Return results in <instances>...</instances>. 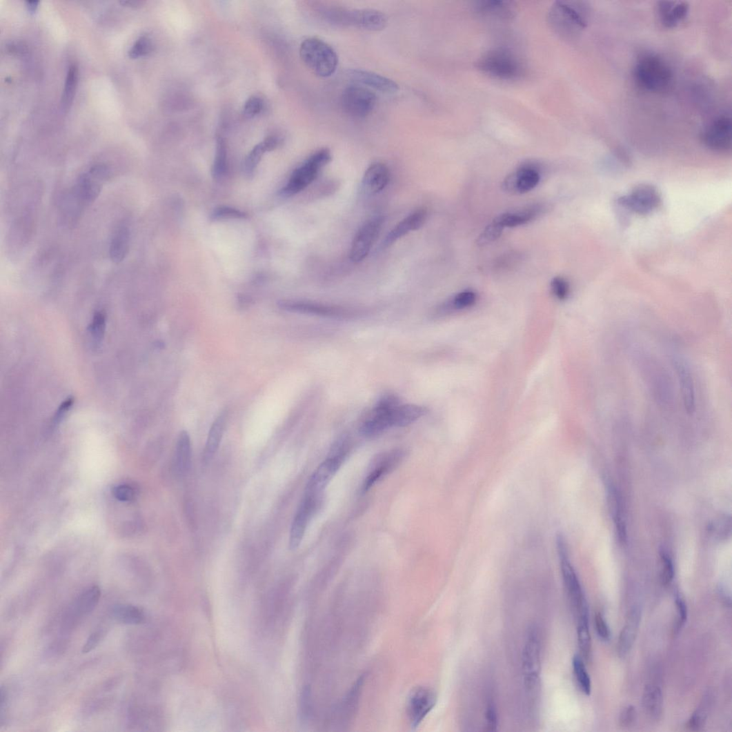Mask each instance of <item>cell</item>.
<instances>
[{"label": "cell", "instance_id": "cell-1", "mask_svg": "<svg viewBox=\"0 0 732 732\" xmlns=\"http://www.w3.org/2000/svg\"><path fill=\"white\" fill-rule=\"evenodd\" d=\"M633 76L640 88L655 93L667 92L674 81L673 72L669 65L661 57L650 52L638 58Z\"/></svg>", "mask_w": 732, "mask_h": 732}, {"label": "cell", "instance_id": "cell-2", "mask_svg": "<svg viewBox=\"0 0 732 732\" xmlns=\"http://www.w3.org/2000/svg\"><path fill=\"white\" fill-rule=\"evenodd\" d=\"M319 12L327 22L339 26L381 31L388 25V17L384 12L371 9L348 10L326 6L320 8Z\"/></svg>", "mask_w": 732, "mask_h": 732}, {"label": "cell", "instance_id": "cell-3", "mask_svg": "<svg viewBox=\"0 0 732 732\" xmlns=\"http://www.w3.org/2000/svg\"><path fill=\"white\" fill-rule=\"evenodd\" d=\"M300 55L303 62L316 76L328 77L334 74L339 65V57L335 50L322 39L310 37L302 43Z\"/></svg>", "mask_w": 732, "mask_h": 732}, {"label": "cell", "instance_id": "cell-4", "mask_svg": "<svg viewBox=\"0 0 732 732\" xmlns=\"http://www.w3.org/2000/svg\"><path fill=\"white\" fill-rule=\"evenodd\" d=\"M332 159L331 152L327 148L318 150L293 172L288 184L280 191L286 197H291L305 190L319 175L321 171Z\"/></svg>", "mask_w": 732, "mask_h": 732}, {"label": "cell", "instance_id": "cell-5", "mask_svg": "<svg viewBox=\"0 0 732 732\" xmlns=\"http://www.w3.org/2000/svg\"><path fill=\"white\" fill-rule=\"evenodd\" d=\"M478 68L484 73L502 81H512L523 74L520 59L504 49L491 50L479 59Z\"/></svg>", "mask_w": 732, "mask_h": 732}, {"label": "cell", "instance_id": "cell-6", "mask_svg": "<svg viewBox=\"0 0 732 732\" xmlns=\"http://www.w3.org/2000/svg\"><path fill=\"white\" fill-rule=\"evenodd\" d=\"M550 24L563 35L575 34L587 27L585 8L575 2H557L551 8Z\"/></svg>", "mask_w": 732, "mask_h": 732}, {"label": "cell", "instance_id": "cell-7", "mask_svg": "<svg viewBox=\"0 0 732 732\" xmlns=\"http://www.w3.org/2000/svg\"><path fill=\"white\" fill-rule=\"evenodd\" d=\"M557 548L564 585L571 606L577 617L588 611L586 600L576 571L568 560L564 540L560 536L557 539Z\"/></svg>", "mask_w": 732, "mask_h": 732}, {"label": "cell", "instance_id": "cell-8", "mask_svg": "<svg viewBox=\"0 0 732 732\" xmlns=\"http://www.w3.org/2000/svg\"><path fill=\"white\" fill-rule=\"evenodd\" d=\"M346 440L342 439L336 445L333 456L330 457L315 471L310 477L305 494L308 495L322 496L323 493L340 468L346 456Z\"/></svg>", "mask_w": 732, "mask_h": 732}, {"label": "cell", "instance_id": "cell-9", "mask_svg": "<svg viewBox=\"0 0 732 732\" xmlns=\"http://www.w3.org/2000/svg\"><path fill=\"white\" fill-rule=\"evenodd\" d=\"M399 404L400 401L395 395H384L362 424L360 432L363 436L373 437L392 428L391 413L393 409Z\"/></svg>", "mask_w": 732, "mask_h": 732}, {"label": "cell", "instance_id": "cell-10", "mask_svg": "<svg viewBox=\"0 0 732 732\" xmlns=\"http://www.w3.org/2000/svg\"><path fill=\"white\" fill-rule=\"evenodd\" d=\"M341 103L344 112L350 117L364 118L373 110L377 103V97L366 87L351 86L344 91Z\"/></svg>", "mask_w": 732, "mask_h": 732}, {"label": "cell", "instance_id": "cell-11", "mask_svg": "<svg viewBox=\"0 0 732 732\" xmlns=\"http://www.w3.org/2000/svg\"><path fill=\"white\" fill-rule=\"evenodd\" d=\"M384 217L377 216L368 221L356 233L352 243L350 259L361 263L367 258L384 224Z\"/></svg>", "mask_w": 732, "mask_h": 732}, {"label": "cell", "instance_id": "cell-12", "mask_svg": "<svg viewBox=\"0 0 732 732\" xmlns=\"http://www.w3.org/2000/svg\"><path fill=\"white\" fill-rule=\"evenodd\" d=\"M437 696L433 689L420 686L414 689L407 702V715L412 728H417L436 705Z\"/></svg>", "mask_w": 732, "mask_h": 732}, {"label": "cell", "instance_id": "cell-13", "mask_svg": "<svg viewBox=\"0 0 732 732\" xmlns=\"http://www.w3.org/2000/svg\"><path fill=\"white\" fill-rule=\"evenodd\" d=\"M525 686L531 690L538 682L541 671V646L537 632L532 631L522 651Z\"/></svg>", "mask_w": 732, "mask_h": 732}, {"label": "cell", "instance_id": "cell-14", "mask_svg": "<svg viewBox=\"0 0 732 732\" xmlns=\"http://www.w3.org/2000/svg\"><path fill=\"white\" fill-rule=\"evenodd\" d=\"M322 497L305 494L290 529L289 548L291 551L296 550L301 545L310 518L321 506Z\"/></svg>", "mask_w": 732, "mask_h": 732}, {"label": "cell", "instance_id": "cell-15", "mask_svg": "<svg viewBox=\"0 0 732 732\" xmlns=\"http://www.w3.org/2000/svg\"><path fill=\"white\" fill-rule=\"evenodd\" d=\"M732 123L730 117L722 115L712 121L702 132V141L709 149L725 152L731 147Z\"/></svg>", "mask_w": 732, "mask_h": 732}, {"label": "cell", "instance_id": "cell-16", "mask_svg": "<svg viewBox=\"0 0 732 732\" xmlns=\"http://www.w3.org/2000/svg\"><path fill=\"white\" fill-rule=\"evenodd\" d=\"M279 306L289 312L331 319H349L355 315L353 310L346 308L304 301H281Z\"/></svg>", "mask_w": 732, "mask_h": 732}, {"label": "cell", "instance_id": "cell-17", "mask_svg": "<svg viewBox=\"0 0 732 732\" xmlns=\"http://www.w3.org/2000/svg\"><path fill=\"white\" fill-rule=\"evenodd\" d=\"M660 202L657 190L649 186H639L629 195L623 197L620 200V204L623 207L640 215H646L654 210Z\"/></svg>", "mask_w": 732, "mask_h": 732}, {"label": "cell", "instance_id": "cell-18", "mask_svg": "<svg viewBox=\"0 0 732 732\" xmlns=\"http://www.w3.org/2000/svg\"><path fill=\"white\" fill-rule=\"evenodd\" d=\"M404 457L402 450H393L379 455L370 466L362 490L368 491L375 483L379 482L389 471L397 466Z\"/></svg>", "mask_w": 732, "mask_h": 732}, {"label": "cell", "instance_id": "cell-19", "mask_svg": "<svg viewBox=\"0 0 732 732\" xmlns=\"http://www.w3.org/2000/svg\"><path fill=\"white\" fill-rule=\"evenodd\" d=\"M348 77L358 85L373 89L383 93L394 94L399 90V86L390 79L370 71L352 70Z\"/></svg>", "mask_w": 732, "mask_h": 732}, {"label": "cell", "instance_id": "cell-20", "mask_svg": "<svg viewBox=\"0 0 732 732\" xmlns=\"http://www.w3.org/2000/svg\"><path fill=\"white\" fill-rule=\"evenodd\" d=\"M427 210L420 208L408 215L386 235L383 248H387L408 233L421 228L426 221Z\"/></svg>", "mask_w": 732, "mask_h": 732}, {"label": "cell", "instance_id": "cell-21", "mask_svg": "<svg viewBox=\"0 0 732 732\" xmlns=\"http://www.w3.org/2000/svg\"><path fill=\"white\" fill-rule=\"evenodd\" d=\"M674 366L678 375V380L682 394L684 407L686 413L692 415L696 410L695 388L693 378L689 368L684 362L676 360Z\"/></svg>", "mask_w": 732, "mask_h": 732}, {"label": "cell", "instance_id": "cell-22", "mask_svg": "<svg viewBox=\"0 0 732 732\" xmlns=\"http://www.w3.org/2000/svg\"><path fill=\"white\" fill-rule=\"evenodd\" d=\"M657 9L662 25L669 29L676 28L689 12V6L685 2H660Z\"/></svg>", "mask_w": 732, "mask_h": 732}, {"label": "cell", "instance_id": "cell-23", "mask_svg": "<svg viewBox=\"0 0 732 732\" xmlns=\"http://www.w3.org/2000/svg\"><path fill=\"white\" fill-rule=\"evenodd\" d=\"M390 180L388 168L382 163H375L366 170L363 178V186L368 193L375 195L383 191Z\"/></svg>", "mask_w": 732, "mask_h": 732}, {"label": "cell", "instance_id": "cell-24", "mask_svg": "<svg viewBox=\"0 0 732 732\" xmlns=\"http://www.w3.org/2000/svg\"><path fill=\"white\" fill-rule=\"evenodd\" d=\"M545 211L546 207L544 205H533L522 210L500 215L494 220L497 221L504 228L517 227L537 219Z\"/></svg>", "mask_w": 732, "mask_h": 732}, {"label": "cell", "instance_id": "cell-25", "mask_svg": "<svg viewBox=\"0 0 732 732\" xmlns=\"http://www.w3.org/2000/svg\"><path fill=\"white\" fill-rule=\"evenodd\" d=\"M640 620V611L638 609H633L630 612L619 639L618 652L621 657H626L630 651L633 644H634L637 635Z\"/></svg>", "mask_w": 732, "mask_h": 732}, {"label": "cell", "instance_id": "cell-26", "mask_svg": "<svg viewBox=\"0 0 732 732\" xmlns=\"http://www.w3.org/2000/svg\"><path fill=\"white\" fill-rule=\"evenodd\" d=\"M426 413L427 409L425 407L400 404L392 410V427L407 426L421 419Z\"/></svg>", "mask_w": 732, "mask_h": 732}, {"label": "cell", "instance_id": "cell-27", "mask_svg": "<svg viewBox=\"0 0 732 732\" xmlns=\"http://www.w3.org/2000/svg\"><path fill=\"white\" fill-rule=\"evenodd\" d=\"M130 230L127 226H121L115 231L109 248L112 262L119 264L126 259L130 250Z\"/></svg>", "mask_w": 732, "mask_h": 732}, {"label": "cell", "instance_id": "cell-28", "mask_svg": "<svg viewBox=\"0 0 732 732\" xmlns=\"http://www.w3.org/2000/svg\"><path fill=\"white\" fill-rule=\"evenodd\" d=\"M226 419L227 413L224 412L216 419L210 428L203 457V462L205 464L211 462L217 451L219 450L224 436Z\"/></svg>", "mask_w": 732, "mask_h": 732}, {"label": "cell", "instance_id": "cell-29", "mask_svg": "<svg viewBox=\"0 0 732 732\" xmlns=\"http://www.w3.org/2000/svg\"><path fill=\"white\" fill-rule=\"evenodd\" d=\"M280 143L281 139L279 137L269 136L263 142L255 146L245 160L244 171L246 175L248 177L253 175L264 153L275 150Z\"/></svg>", "mask_w": 732, "mask_h": 732}, {"label": "cell", "instance_id": "cell-30", "mask_svg": "<svg viewBox=\"0 0 732 732\" xmlns=\"http://www.w3.org/2000/svg\"><path fill=\"white\" fill-rule=\"evenodd\" d=\"M101 185L102 183L94 179L87 172L79 177L75 187V195L83 204H90L100 195Z\"/></svg>", "mask_w": 732, "mask_h": 732}, {"label": "cell", "instance_id": "cell-31", "mask_svg": "<svg viewBox=\"0 0 732 732\" xmlns=\"http://www.w3.org/2000/svg\"><path fill=\"white\" fill-rule=\"evenodd\" d=\"M191 463V442L187 431H182L176 446L175 467L178 476L183 477L189 471Z\"/></svg>", "mask_w": 732, "mask_h": 732}, {"label": "cell", "instance_id": "cell-32", "mask_svg": "<svg viewBox=\"0 0 732 732\" xmlns=\"http://www.w3.org/2000/svg\"><path fill=\"white\" fill-rule=\"evenodd\" d=\"M111 617L119 623L124 624H140L146 619L144 610L131 604H117L111 609Z\"/></svg>", "mask_w": 732, "mask_h": 732}, {"label": "cell", "instance_id": "cell-33", "mask_svg": "<svg viewBox=\"0 0 732 732\" xmlns=\"http://www.w3.org/2000/svg\"><path fill=\"white\" fill-rule=\"evenodd\" d=\"M643 706L646 713L652 719H658L662 712L663 697L660 686L647 684L643 695Z\"/></svg>", "mask_w": 732, "mask_h": 732}, {"label": "cell", "instance_id": "cell-34", "mask_svg": "<svg viewBox=\"0 0 732 732\" xmlns=\"http://www.w3.org/2000/svg\"><path fill=\"white\" fill-rule=\"evenodd\" d=\"M517 194H523L535 188L540 181L539 168L528 164L521 166L516 172Z\"/></svg>", "mask_w": 732, "mask_h": 732}, {"label": "cell", "instance_id": "cell-35", "mask_svg": "<svg viewBox=\"0 0 732 732\" xmlns=\"http://www.w3.org/2000/svg\"><path fill=\"white\" fill-rule=\"evenodd\" d=\"M364 682V677H361L356 681L338 710L337 716L339 719L342 720V723L348 722L354 715V712L359 704Z\"/></svg>", "mask_w": 732, "mask_h": 732}, {"label": "cell", "instance_id": "cell-36", "mask_svg": "<svg viewBox=\"0 0 732 732\" xmlns=\"http://www.w3.org/2000/svg\"><path fill=\"white\" fill-rule=\"evenodd\" d=\"M477 294L473 291H464L455 295L453 298L444 303L438 310L439 315H444L453 311L464 310L471 307L477 302Z\"/></svg>", "mask_w": 732, "mask_h": 732}, {"label": "cell", "instance_id": "cell-37", "mask_svg": "<svg viewBox=\"0 0 732 732\" xmlns=\"http://www.w3.org/2000/svg\"><path fill=\"white\" fill-rule=\"evenodd\" d=\"M228 171V155L225 141L221 137H217L216 152L212 168V175L215 180L220 181Z\"/></svg>", "mask_w": 732, "mask_h": 732}, {"label": "cell", "instance_id": "cell-38", "mask_svg": "<svg viewBox=\"0 0 732 732\" xmlns=\"http://www.w3.org/2000/svg\"><path fill=\"white\" fill-rule=\"evenodd\" d=\"M101 597V588L97 586H92L86 589L82 595L79 597L76 602V609L81 615H88L97 606Z\"/></svg>", "mask_w": 732, "mask_h": 732}, {"label": "cell", "instance_id": "cell-39", "mask_svg": "<svg viewBox=\"0 0 732 732\" xmlns=\"http://www.w3.org/2000/svg\"><path fill=\"white\" fill-rule=\"evenodd\" d=\"M78 83V70L76 66L70 67L66 76L65 88L61 99L62 108L67 111L71 107Z\"/></svg>", "mask_w": 732, "mask_h": 732}, {"label": "cell", "instance_id": "cell-40", "mask_svg": "<svg viewBox=\"0 0 732 732\" xmlns=\"http://www.w3.org/2000/svg\"><path fill=\"white\" fill-rule=\"evenodd\" d=\"M106 327V315L101 311L96 312L88 330L93 347L98 348L99 346L101 345L104 339Z\"/></svg>", "mask_w": 732, "mask_h": 732}, {"label": "cell", "instance_id": "cell-41", "mask_svg": "<svg viewBox=\"0 0 732 732\" xmlns=\"http://www.w3.org/2000/svg\"><path fill=\"white\" fill-rule=\"evenodd\" d=\"M573 668L580 689L586 695H590L591 691V679L583 660L580 655L573 657Z\"/></svg>", "mask_w": 732, "mask_h": 732}, {"label": "cell", "instance_id": "cell-42", "mask_svg": "<svg viewBox=\"0 0 732 732\" xmlns=\"http://www.w3.org/2000/svg\"><path fill=\"white\" fill-rule=\"evenodd\" d=\"M577 637L580 651L583 657L588 660L591 653V638L588 629V617L577 620Z\"/></svg>", "mask_w": 732, "mask_h": 732}, {"label": "cell", "instance_id": "cell-43", "mask_svg": "<svg viewBox=\"0 0 732 732\" xmlns=\"http://www.w3.org/2000/svg\"><path fill=\"white\" fill-rule=\"evenodd\" d=\"M210 219L212 221H220L230 219H246L247 214L239 210L228 206L215 208L211 213Z\"/></svg>", "mask_w": 732, "mask_h": 732}, {"label": "cell", "instance_id": "cell-44", "mask_svg": "<svg viewBox=\"0 0 732 732\" xmlns=\"http://www.w3.org/2000/svg\"><path fill=\"white\" fill-rule=\"evenodd\" d=\"M504 228L497 221L493 220L479 236L477 245L484 246L497 241L502 235Z\"/></svg>", "mask_w": 732, "mask_h": 732}, {"label": "cell", "instance_id": "cell-45", "mask_svg": "<svg viewBox=\"0 0 732 732\" xmlns=\"http://www.w3.org/2000/svg\"><path fill=\"white\" fill-rule=\"evenodd\" d=\"M153 44L148 35H142L137 39L128 52L131 58H138L148 55L152 52Z\"/></svg>", "mask_w": 732, "mask_h": 732}, {"label": "cell", "instance_id": "cell-46", "mask_svg": "<svg viewBox=\"0 0 732 732\" xmlns=\"http://www.w3.org/2000/svg\"><path fill=\"white\" fill-rule=\"evenodd\" d=\"M479 10L486 14H491L500 17H508L510 10L506 3L491 1L484 2L478 7Z\"/></svg>", "mask_w": 732, "mask_h": 732}, {"label": "cell", "instance_id": "cell-47", "mask_svg": "<svg viewBox=\"0 0 732 732\" xmlns=\"http://www.w3.org/2000/svg\"><path fill=\"white\" fill-rule=\"evenodd\" d=\"M264 108L263 99L258 96L250 97L245 103L244 115L247 118H253L259 115Z\"/></svg>", "mask_w": 732, "mask_h": 732}, {"label": "cell", "instance_id": "cell-48", "mask_svg": "<svg viewBox=\"0 0 732 732\" xmlns=\"http://www.w3.org/2000/svg\"><path fill=\"white\" fill-rule=\"evenodd\" d=\"M662 571L661 582L663 585H669L673 580L675 571L671 559L664 551L661 553Z\"/></svg>", "mask_w": 732, "mask_h": 732}, {"label": "cell", "instance_id": "cell-49", "mask_svg": "<svg viewBox=\"0 0 732 732\" xmlns=\"http://www.w3.org/2000/svg\"><path fill=\"white\" fill-rule=\"evenodd\" d=\"M706 717L707 706L706 704H704L701 705V706L695 712L693 715L691 716L687 724L688 728L693 731L700 730L704 725Z\"/></svg>", "mask_w": 732, "mask_h": 732}, {"label": "cell", "instance_id": "cell-50", "mask_svg": "<svg viewBox=\"0 0 732 732\" xmlns=\"http://www.w3.org/2000/svg\"><path fill=\"white\" fill-rule=\"evenodd\" d=\"M112 494L116 499L122 502H132L136 497L135 490L126 484L115 487L112 490Z\"/></svg>", "mask_w": 732, "mask_h": 732}, {"label": "cell", "instance_id": "cell-51", "mask_svg": "<svg viewBox=\"0 0 732 732\" xmlns=\"http://www.w3.org/2000/svg\"><path fill=\"white\" fill-rule=\"evenodd\" d=\"M551 289L557 298L562 301L567 299L570 290L568 282L561 278V277H557V278L553 279L551 281Z\"/></svg>", "mask_w": 732, "mask_h": 732}, {"label": "cell", "instance_id": "cell-52", "mask_svg": "<svg viewBox=\"0 0 732 732\" xmlns=\"http://www.w3.org/2000/svg\"><path fill=\"white\" fill-rule=\"evenodd\" d=\"M88 174L94 178V179L103 183L110 179L111 175V171L109 167L103 164H98L93 165L88 171Z\"/></svg>", "mask_w": 732, "mask_h": 732}, {"label": "cell", "instance_id": "cell-53", "mask_svg": "<svg viewBox=\"0 0 732 732\" xmlns=\"http://www.w3.org/2000/svg\"><path fill=\"white\" fill-rule=\"evenodd\" d=\"M676 605L678 611V620L675 626V632L677 633L685 624L687 620V606L684 600L679 595L676 596Z\"/></svg>", "mask_w": 732, "mask_h": 732}, {"label": "cell", "instance_id": "cell-54", "mask_svg": "<svg viewBox=\"0 0 732 732\" xmlns=\"http://www.w3.org/2000/svg\"><path fill=\"white\" fill-rule=\"evenodd\" d=\"M486 731H494L497 730L498 725L497 711L495 706L490 703L486 711Z\"/></svg>", "mask_w": 732, "mask_h": 732}, {"label": "cell", "instance_id": "cell-55", "mask_svg": "<svg viewBox=\"0 0 732 732\" xmlns=\"http://www.w3.org/2000/svg\"><path fill=\"white\" fill-rule=\"evenodd\" d=\"M595 624L599 637L604 641H608L611 637V631L602 613H598L596 615Z\"/></svg>", "mask_w": 732, "mask_h": 732}, {"label": "cell", "instance_id": "cell-56", "mask_svg": "<svg viewBox=\"0 0 732 732\" xmlns=\"http://www.w3.org/2000/svg\"><path fill=\"white\" fill-rule=\"evenodd\" d=\"M104 635L103 630L96 631L89 637L87 642L83 646V653L87 654L90 651H92L100 643Z\"/></svg>", "mask_w": 732, "mask_h": 732}, {"label": "cell", "instance_id": "cell-57", "mask_svg": "<svg viewBox=\"0 0 732 732\" xmlns=\"http://www.w3.org/2000/svg\"><path fill=\"white\" fill-rule=\"evenodd\" d=\"M636 718V710L634 706L626 707L620 715V724L623 727L629 726L635 722Z\"/></svg>", "mask_w": 732, "mask_h": 732}, {"label": "cell", "instance_id": "cell-58", "mask_svg": "<svg viewBox=\"0 0 732 732\" xmlns=\"http://www.w3.org/2000/svg\"><path fill=\"white\" fill-rule=\"evenodd\" d=\"M73 403V399L68 398L61 405V406L59 407L53 419L54 425H57L62 422L63 419H64L68 412L72 408Z\"/></svg>", "mask_w": 732, "mask_h": 732}, {"label": "cell", "instance_id": "cell-59", "mask_svg": "<svg viewBox=\"0 0 732 732\" xmlns=\"http://www.w3.org/2000/svg\"><path fill=\"white\" fill-rule=\"evenodd\" d=\"M120 3L125 6L135 8L141 6L143 3L141 1H137V0H125V1H121Z\"/></svg>", "mask_w": 732, "mask_h": 732}, {"label": "cell", "instance_id": "cell-60", "mask_svg": "<svg viewBox=\"0 0 732 732\" xmlns=\"http://www.w3.org/2000/svg\"><path fill=\"white\" fill-rule=\"evenodd\" d=\"M38 4H39L38 1H28V2H26L27 8H28V11L30 12H31V13H34L36 11V10H37V8L38 7Z\"/></svg>", "mask_w": 732, "mask_h": 732}]
</instances>
